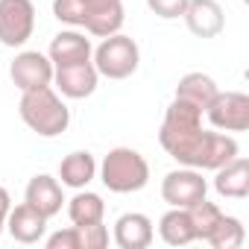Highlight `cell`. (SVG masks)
Wrapping results in <instances>:
<instances>
[{
	"label": "cell",
	"mask_w": 249,
	"mask_h": 249,
	"mask_svg": "<svg viewBox=\"0 0 249 249\" xmlns=\"http://www.w3.org/2000/svg\"><path fill=\"white\" fill-rule=\"evenodd\" d=\"M79 237H82V249H106L108 246V229L103 223H91V226H76Z\"/></svg>",
	"instance_id": "obj_23"
},
{
	"label": "cell",
	"mask_w": 249,
	"mask_h": 249,
	"mask_svg": "<svg viewBox=\"0 0 249 249\" xmlns=\"http://www.w3.org/2000/svg\"><path fill=\"white\" fill-rule=\"evenodd\" d=\"M24 202L33 205L38 214H44L47 220L56 217L65 205V194H62V182L47 176V173H38L27 182V191H24Z\"/></svg>",
	"instance_id": "obj_12"
},
{
	"label": "cell",
	"mask_w": 249,
	"mask_h": 249,
	"mask_svg": "<svg viewBox=\"0 0 249 249\" xmlns=\"http://www.w3.org/2000/svg\"><path fill=\"white\" fill-rule=\"evenodd\" d=\"M182 18L196 38H217L226 27V12L217 0H188Z\"/></svg>",
	"instance_id": "obj_11"
},
{
	"label": "cell",
	"mask_w": 249,
	"mask_h": 249,
	"mask_svg": "<svg viewBox=\"0 0 249 249\" xmlns=\"http://www.w3.org/2000/svg\"><path fill=\"white\" fill-rule=\"evenodd\" d=\"M147 6L153 15L164 18V21H176L185 15V6H188V0H147Z\"/></svg>",
	"instance_id": "obj_24"
},
{
	"label": "cell",
	"mask_w": 249,
	"mask_h": 249,
	"mask_svg": "<svg viewBox=\"0 0 249 249\" xmlns=\"http://www.w3.org/2000/svg\"><path fill=\"white\" fill-rule=\"evenodd\" d=\"M9 76H12L15 88H21V91L44 88V85H53V62L38 50H24L12 59Z\"/></svg>",
	"instance_id": "obj_9"
},
{
	"label": "cell",
	"mask_w": 249,
	"mask_h": 249,
	"mask_svg": "<svg viewBox=\"0 0 249 249\" xmlns=\"http://www.w3.org/2000/svg\"><path fill=\"white\" fill-rule=\"evenodd\" d=\"M53 15L68 27L106 38L123 27V0H53Z\"/></svg>",
	"instance_id": "obj_2"
},
{
	"label": "cell",
	"mask_w": 249,
	"mask_h": 249,
	"mask_svg": "<svg viewBox=\"0 0 249 249\" xmlns=\"http://www.w3.org/2000/svg\"><path fill=\"white\" fill-rule=\"evenodd\" d=\"M18 111H21V120L41 138H56L71 126V108L65 106V100L53 85L21 91Z\"/></svg>",
	"instance_id": "obj_3"
},
{
	"label": "cell",
	"mask_w": 249,
	"mask_h": 249,
	"mask_svg": "<svg viewBox=\"0 0 249 249\" xmlns=\"http://www.w3.org/2000/svg\"><path fill=\"white\" fill-rule=\"evenodd\" d=\"M9 208H12V196H9V191H6L3 185H0V234H3V229H6Z\"/></svg>",
	"instance_id": "obj_26"
},
{
	"label": "cell",
	"mask_w": 249,
	"mask_h": 249,
	"mask_svg": "<svg viewBox=\"0 0 249 249\" xmlns=\"http://www.w3.org/2000/svg\"><path fill=\"white\" fill-rule=\"evenodd\" d=\"M205 194H208V182L202 179V170L179 167L161 179V199L170 208H191V205L202 202Z\"/></svg>",
	"instance_id": "obj_8"
},
{
	"label": "cell",
	"mask_w": 249,
	"mask_h": 249,
	"mask_svg": "<svg viewBox=\"0 0 249 249\" xmlns=\"http://www.w3.org/2000/svg\"><path fill=\"white\" fill-rule=\"evenodd\" d=\"M214 191L226 199H246L249 196V161L243 156H234L223 167L214 170Z\"/></svg>",
	"instance_id": "obj_16"
},
{
	"label": "cell",
	"mask_w": 249,
	"mask_h": 249,
	"mask_svg": "<svg viewBox=\"0 0 249 249\" xmlns=\"http://www.w3.org/2000/svg\"><path fill=\"white\" fill-rule=\"evenodd\" d=\"M156 231H153V220L141 211H129L120 214L114 223V243L120 249H147L153 243Z\"/></svg>",
	"instance_id": "obj_14"
},
{
	"label": "cell",
	"mask_w": 249,
	"mask_h": 249,
	"mask_svg": "<svg viewBox=\"0 0 249 249\" xmlns=\"http://www.w3.org/2000/svg\"><path fill=\"white\" fill-rule=\"evenodd\" d=\"M94 176H97V161L88 150H73L59 161V179L65 188L82 191L94 182Z\"/></svg>",
	"instance_id": "obj_17"
},
{
	"label": "cell",
	"mask_w": 249,
	"mask_h": 249,
	"mask_svg": "<svg viewBox=\"0 0 249 249\" xmlns=\"http://www.w3.org/2000/svg\"><path fill=\"white\" fill-rule=\"evenodd\" d=\"M159 144L164 153L179 161L182 167L194 170H217L226 161H231L240 147L231 135L226 132H211L202 126V111L185 100H176L167 106L161 129H159Z\"/></svg>",
	"instance_id": "obj_1"
},
{
	"label": "cell",
	"mask_w": 249,
	"mask_h": 249,
	"mask_svg": "<svg viewBox=\"0 0 249 249\" xmlns=\"http://www.w3.org/2000/svg\"><path fill=\"white\" fill-rule=\"evenodd\" d=\"M159 234L167 246H188L196 240L194 234V223L188 208H170L161 220H159Z\"/></svg>",
	"instance_id": "obj_19"
},
{
	"label": "cell",
	"mask_w": 249,
	"mask_h": 249,
	"mask_svg": "<svg viewBox=\"0 0 249 249\" xmlns=\"http://www.w3.org/2000/svg\"><path fill=\"white\" fill-rule=\"evenodd\" d=\"M100 182L111 194H138L150 182V164L132 147H114L100 164Z\"/></svg>",
	"instance_id": "obj_4"
},
{
	"label": "cell",
	"mask_w": 249,
	"mask_h": 249,
	"mask_svg": "<svg viewBox=\"0 0 249 249\" xmlns=\"http://www.w3.org/2000/svg\"><path fill=\"white\" fill-rule=\"evenodd\" d=\"M6 231L18 240V243H38L47 234V217L38 214L33 205H15L9 208L6 217Z\"/></svg>",
	"instance_id": "obj_15"
},
{
	"label": "cell",
	"mask_w": 249,
	"mask_h": 249,
	"mask_svg": "<svg viewBox=\"0 0 249 249\" xmlns=\"http://www.w3.org/2000/svg\"><path fill=\"white\" fill-rule=\"evenodd\" d=\"M100 73L94 68V62H76V65H62L53 68V85L62 97L68 100H85L97 91Z\"/></svg>",
	"instance_id": "obj_10"
},
{
	"label": "cell",
	"mask_w": 249,
	"mask_h": 249,
	"mask_svg": "<svg viewBox=\"0 0 249 249\" xmlns=\"http://www.w3.org/2000/svg\"><path fill=\"white\" fill-rule=\"evenodd\" d=\"M217 91H220V88H217V82H214L208 73L194 71V73H185V76L179 79V85H176V100H185V103L196 106L199 111H205V106L214 100Z\"/></svg>",
	"instance_id": "obj_18"
},
{
	"label": "cell",
	"mask_w": 249,
	"mask_h": 249,
	"mask_svg": "<svg viewBox=\"0 0 249 249\" xmlns=\"http://www.w3.org/2000/svg\"><path fill=\"white\" fill-rule=\"evenodd\" d=\"M36 33L33 0H0V44L21 47Z\"/></svg>",
	"instance_id": "obj_7"
},
{
	"label": "cell",
	"mask_w": 249,
	"mask_h": 249,
	"mask_svg": "<svg viewBox=\"0 0 249 249\" xmlns=\"http://www.w3.org/2000/svg\"><path fill=\"white\" fill-rule=\"evenodd\" d=\"M91 38H85V33H76V30H62L53 36L50 41V50H47V59L53 62V68H62V65H76V62H91Z\"/></svg>",
	"instance_id": "obj_13"
},
{
	"label": "cell",
	"mask_w": 249,
	"mask_h": 249,
	"mask_svg": "<svg viewBox=\"0 0 249 249\" xmlns=\"http://www.w3.org/2000/svg\"><path fill=\"white\" fill-rule=\"evenodd\" d=\"M47 249H82V237L76 226H68L62 231H53L47 237Z\"/></svg>",
	"instance_id": "obj_25"
},
{
	"label": "cell",
	"mask_w": 249,
	"mask_h": 249,
	"mask_svg": "<svg viewBox=\"0 0 249 249\" xmlns=\"http://www.w3.org/2000/svg\"><path fill=\"white\" fill-rule=\"evenodd\" d=\"M91 62H94L97 73L106 79H129L141 65V50H138L135 38L114 33V36H106L94 47Z\"/></svg>",
	"instance_id": "obj_5"
},
{
	"label": "cell",
	"mask_w": 249,
	"mask_h": 249,
	"mask_svg": "<svg viewBox=\"0 0 249 249\" xmlns=\"http://www.w3.org/2000/svg\"><path fill=\"white\" fill-rule=\"evenodd\" d=\"M202 114L220 132H246L249 129V97L240 91H217Z\"/></svg>",
	"instance_id": "obj_6"
},
{
	"label": "cell",
	"mask_w": 249,
	"mask_h": 249,
	"mask_svg": "<svg viewBox=\"0 0 249 249\" xmlns=\"http://www.w3.org/2000/svg\"><path fill=\"white\" fill-rule=\"evenodd\" d=\"M243 240H246V229H243V223H240L237 217H231V214H223L220 223L214 226V231L205 237V243H211L214 249H240Z\"/></svg>",
	"instance_id": "obj_21"
},
{
	"label": "cell",
	"mask_w": 249,
	"mask_h": 249,
	"mask_svg": "<svg viewBox=\"0 0 249 249\" xmlns=\"http://www.w3.org/2000/svg\"><path fill=\"white\" fill-rule=\"evenodd\" d=\"M68 217L73 226H91V223H103L106 217V202L100 194L94 191H79L71 202H68Z\"/></svg>",
	"instance_id": "obj_20"
},
{
	"label": "cell",
	"mask_w": 249,
	"mask_h": 249,
	"mask_svg": "<svg viewBox=\"0 0 249 249\" xmlns=\"http://www.w3.org/2000/svg\"><path fill=\"white\" fill-rule=\"evenodd\" d=\"M188 214H191V223H194V234H196V240H205V237L214 231V226L220 223V217H223V211H220L214 202H208V199L191 205Z\"/></svg>",
	"instance_id": "obj_22"
}]
</instances>
